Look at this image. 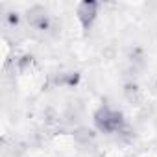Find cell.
I'll return each instance as SVG.
<instances>
[{
    "instance_id": "obj_1",
    "label": "cell",
    "mask_w": 157,
    "mask_h": 157,
    "mask_svg": "<svg viewBox=\"0 0 157 157\" xmlns=\"http://www.w3.org/2000/svg\"><path fill=\"white\" fill-rule=\"evenodd\" d=\"M94 124L104 133H117L124 128V115L120 111H115L107 105H102L94 113Z\"/></svg>"
},
{
    "instance_id": "obj_2",
    "label": "cell",
    "mask_w": 157,
    "mask_h": 157,
    "mask_svg": "<svg viewBox=\"0 0 157 157\" xmlns=\"http://www.w3.org/2000/svg\"><path fill=\"white\" fill-rule=\"evenodd\" d=\"M96 13H98V2H94V0H83L78 6V19H80L83 30H89L93 26Z\"/></svg>"
},
{
    "instance_id": "obj_3",
    "label": "cell",
    "mask_w": 157,
    "mask_h": 157,
    "mask_svg": "<svg viewBox=\"0 0 157 157\" xmlns=\"http://www.w3.org/2000/svg\"><path fill=\"white\" fill-rule=\"evenodd\" d=\"M28 21H30V24H32L33 28H37V30H48V26H50L48 13H46L43 8H39V6H35V8H32V10L28 11Z\"/></svg>"
},
{
    "instance_id": "obj_4",
    "label": "cell",
    "mask_w": 157,
    "mask_h": 157,
    "mask_svg": "<svg viewBox=\"0 0 157 157\" xmlns=\"http://www.w3.org/2000/svg\"><path fill=\"white\" fill-rule=\"evenodd\" d=\"M78 80H80V74H76V72H74V74H67L63 82L68 83V85H74V83H78Z\"/></svg>"
},
{
    "instance_id": "obj_5",
    "label": "cell",
    "mask_w": 157,
    "mask_h": 157,
    "mask_svg": "<svg viewBox=\"0 0 157 157\" xmlns=\"http://www.w3.org/2000/svg\"><path fill=\"white\" fill-rule=\"evenodd\" d=\"M8 19H10V24H17V22H19V15H17V13H10Z\"/></svg>"
}]
</instances>
